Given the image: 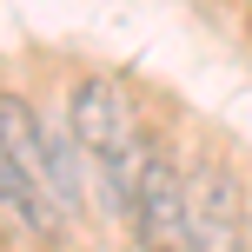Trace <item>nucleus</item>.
<instances>
[{
    "label": "nucleus",
    "instance_id": "f257e3e1",
    "mask_svg": "<svg viewBox=\"0 0 252 252\" xmlns=\"http://www.w3.org/2000/svg\"><path fill=\"white\" fill-rule=\"evenodd\" d=\"M246 173L213 153V159L186 166V232L192 252H246Z\"/></svg>",
    "mask_w": 252,
    "mask_h": 252
},
{
    "label": "nucleus",
    "instance_id": "f03ea898",
    "mask_svg": "<svg viewBox=\"0 0 252 252\" xmlns=\"http://www.w3.org/2000/svg\"><path fill=\"white\" fill-rule=\"evenodd\" d=\"M126 232H133L139 252H192V232H186V166L166 153V139H153V153H146V173H139Z\"/></svg>",
    "mask_w": 252,
    "mask_h": 252
},
{
    "label": "nucleus",
    "instance_id": "20e7f679",
    "mask_svg": "<svg viewBox=\"0 0 252 252\" xmlns=\"http://www.w3.org/2000/svg\"><path fill=\"white\" fill-rule=\"evenodd\" d=\"M0 153H7L13 166H20L33 186L53 192V159H47V113H40L27 93L0 87Z\"/></svg>",
    "mask_w": 252,
    "mask_h": 252
},
{
    "label": "nucleus",
    "instance_id": "7ed1b4c3",
    "mask_svg": "<svg viewBox=\"0 0 252 252\" xmlns=\"http://www.w3.org/2000/svg\"><path fill=\"white\" fill-rule=\"evenodd\" d=\"M66 139H73L87 159H106V153H120L126 139L146 133V120H139V100L120 87L113 73H80L73 93H66Z\"/></svg>",
    "mask_w": 252,
    "mask_h": 252
},
{
    "label": "nucleus",
    "instance_id": "0eeeda50",
    "mask_svg": "<svg viewBox=\"0 0 252 252\" xmlns=\"http://www.w3.org/2000/svg\"><path fill=\"white\" fill-rule=\"evenodd\" d=\"M246 252H252V206H246Z\"/></svg>",
    "mask_w": 252,
    "mask_h": 252
},
{
    "label": "nucleus",
    "instance_id": "6e6552de",
    "mask_svg": "<svg viewBox=\"0 0 252 252\" xmlns=\"http://www.w3.org/2000/svg\"><path fill=\"white\" fill-rule=\"evenodd\" d=\"M239 7H252V0H239Z\"/></svg>",
    "mask_w": 252,
    "mask_h": 252
},
{
    "label": "nucleus",
    "instance_id": "423d86ee",
    "mask_svg": "<svg viewBox=\"0 0 252 252\" xmlns=\"http://www.w3.org/2000/svg\"><path fill=\"white\" fill-rule=\"evenodd\" d=\"M7 239H13V232H7V213H0V252H7Z\"/></svg>",
    "mask_w": 252,
    "mask_h": 252
},
{
    "label": "nucleus",
    "instance_id": "39448f33",
    "mask_svg": "<svg viewBox=\"0 0 252 252\" xmlns=\"http://www.w3.org/2000/svg\"><path fill=\"white\" fill-rule=\"evenodd\" d=\"M0 213H7L27 239H47V246H60L66 232H73V219L60 213V199H53L47 186H33L7 153H0Z\"/></svg>",
    "mask_w": 252,
    "mask_h": 252
}]
</instances>
